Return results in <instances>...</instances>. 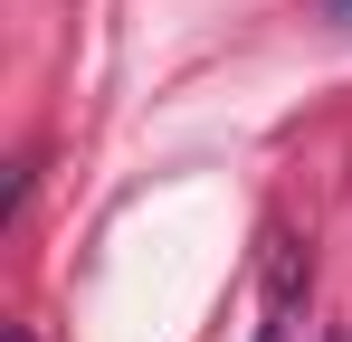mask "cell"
I'll return each mask as SVG.
<instances>
[{
    "label": "cell",
    "instance_id": "2",
    "mask_svg": "<svg viewBox=\"0 0 352 342\" xmlns=\"http://www.w3.org/2000/svg\"><path fill=\"white\" fill-rule=\"evenodd\" d=\"M257 342H286V323H267V333H257Z\"/></svg>",
    "mask_w": 352,
    "mask_h": 342
},
{
    "label": "cell",
    "instance_id": "3",
    "mask_svg": "<svg viewBox=\"0 0 352 342\" xmlns=\"http://www.w3.org/2000/svg\"><path fill=\"white\" fill-rule=\"evenodd\" d=\"M324 342H352V333H324Z\"/></svg>",
    "mask_w": 352,
    "mask_h": 342
},
{
    "label": "cell",
    "instance_id": "4",
    "mask_svg": "<svg viewBox=\"0 0 352 342\" xmlns=\"http://www.w3.org/2000/svg\"><path fill=\"white\" fill-rule=\"evenodd\" d=\"M10 342H29V333H10Z\"/></svg>",
    "mask_w": 352,
    "mask_h": 342
},
{
    "label": "cell",
    "instance_id": "1",
    "mask_svg": "<svg viewBox=\"0 0 352 342\" xmlns=\"http://www.w3.org/2000/svg\"><path fill=\"white\" fill-rule=\"evenodd\" d=\"M324 19H343V29H352V0H324Z\"/></svg>",
    "mask_w": 352,
    "mask_h": 342
}]
</instances>
